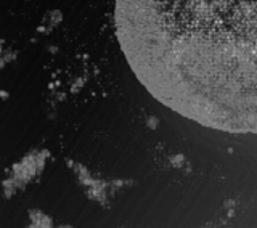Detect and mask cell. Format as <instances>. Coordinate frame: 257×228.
<instances>
[{
    "instance_id": "1",
    "label": "cell",
    "mask_w": 257,
    "mask_h": 228,
    "mask_svg": "<svg viewBox=\"0 0 257 228\" xmlns=\"http://www.w3.org/2000/svg\"><path fill=\"white\" fill-rule=\"evenodd\" d=\"M116 24L158 101L201 126L257 134V0H116Z\"/></svg>"
}]
</instances>
